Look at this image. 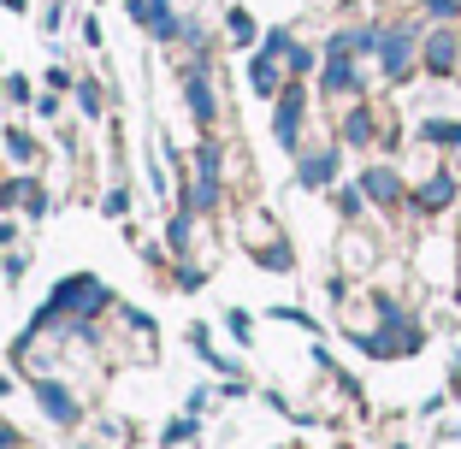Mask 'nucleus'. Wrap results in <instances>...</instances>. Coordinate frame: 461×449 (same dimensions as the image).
<instances>
[{
	"mask_svg": "<svg viewBox=\"0 0 461 449\" xmlns=\"http://www.w3.org/2000/svg\"><path fill=\"white\" fill-rule=\"evenodd\" d=\"M331 177V154H313L308 166H302V184H326Z\"/></svg>",
	"mask_w": 461,
	"mask_h": 449,
	"instance_id": "5",
	"label": "nucleus"
},
{
	"mask_svg": "<svg viewBox=\"0 0 461 449\" xmlns=\"http://www.w3.org/2000/svg\"><path fill=\"white\" fill-rule=\"evenodd\" d=\"M230 36H237V41H249V36H255V24H249V13H230Z\"/></svg>",
	"mask_w": 461,
	"mask_h": 449,
	"instance_id": "7",
	"label": "nucleus"
},
{
	"mask_svg": "<svg viewBox=\"0 0 461 449\" xmlns=\"http://www.w3.org/2000/svg\"><path fill=\"white\" fill-rule=\"evenodd\" d=\"M107 290H101V278H66V284H54V308L59 313H95L107 308Z\"/></svg>",
	"mask_w": 461,
	"mask_h": 449,
	"instance_id": "1",
	"label": "nucleus"
},
{
	"mask_svg": "<svg viewBox=\"0 0 461 449\" xmlns=\"http://www.w3.org/2000/svg\"><path fill=\"white\" fill-rule=\"evenodd\" d=\"M366 190L379 195V202H391V195H396V177L391 172H373V177H366Z\"/></svg>",
	"mask_w": 461,
	"mask_h": 449,
	"instance_id": "6",
	"label": "nucleus"
},
{
	"mask_svg": "<svg viewBox=\"0 0 461 449\" xmlns=\"http://www.w3.org/2000/svg\"><path fill=\"white\" fill-rule=\"evenodd\" d=\"M190 107H195V119H213V89H207V77H190Z\"/></svg>",
	"mask_w": 461,
	"mask_h": 449,
	"instance_id": "4",
	"label": "nucleus"
},
{
	"mask_svg": "<svg viewBox=\"0 0 461 449\" xmlns=\"http://www.w3.org/2000/svg\"><path fill=\"white\" fill-rule=\"evenodd\" d=\"M41 409H48V414H54V420H77V402H71V391H59V384L54 379H41Z\"/></svg>",
	"mask_w": 461,
	"mask_h": 449,
	"instance_id": "2",
	"label": "nucleus"
},
{
	"mask_svg": "<svg viewBox=\"0 0 461 449\" xmlns=\"http://www.w3.org/2000/svg\"><path fill=\"white\" fill-rule=\"evenodd\" d=\"M296 130H302V101L285 95V107H278V142H285V148H296Z\"/></svg>",
	"mask_w": 461,
	"mask_h": 449,
	"instance_id": "3",
	"label": "nucleus"
}]
</instances>
